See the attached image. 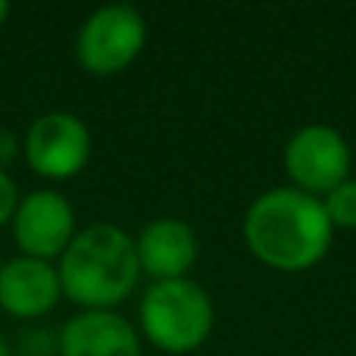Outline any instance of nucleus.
<instances>
[{
    "instance_id": "4468645a",
    "label": "nucleus",
    "mask_w": 356,
    "mask_h": 356,
    "mask_svg": "<svg viewBox=\"0 0 356 356\" xmlns=\"http://www.w3.org/2000/svg\"><path fill=\"white\" fill-rule=\"evenodd\" d=\"M6 16H10V3H6V0H0V25L6 22Z\"/></svg>"
},
{
    "instance_id": "2eb2a0df",
    "label": "nucleus",
    "mask_w": 356,
    "mask_h": 356,
    "mask_svg": "<svg viewBox=\"0 0 356 356\" xmlns=\"http://www.w3.org/2000/svg\"><path fill=\"white\" fill-rule=\"evenodd\" d=\"M0 356H10V350H6V341L0 338Z\"/></svg>"
},
{
    "instance_id": "f8f14e48",
    "label": "nucleus",
    "mask_w": 356,
    "mask_h": 356,
    "mask_svg": "<svg viewBox=\"0 0 356 356\" xmlns=\"http://www.w3.org/2000/svg\"><path fill=\"white\" fill-rule=\"evenodd\" d=\"M16 207H19V191H16V181H13V178L6 175L3 169H0V225L13 219Z\"/></svg>"
},
{
    "instance_id": "9d476101",
    "label": "nucleus",
    "mask_w": 356,
    "mask_h": 356,
    "mask_svg": "<svg viewBox=\"0 0 356 356\" xmlns=\"http://www.w3.org/2000/svg\"><path fill=\"white\" fill-rule=\"evenodd\" d=\"M63 294L60 272L47 259L16 257L0 266V307L19 319H35L56 307Z\"/></svg>"
},
{
    "instance_id": "39448f33",
    "label": "nucleus",
    "mask_w": 356,
    "mask_h": 356,
    "mask_svg": "<svg viewBox=\"0 0 356 356\" xmlns=\"http://www.w3.org/2000/svg\"><path fill=\"white\" fill-rule=\"evenodd\" d=\"M147 44V22L129 3H106L81 22L75 56L94 75H113L131 66Z\"/></svg>"
},
{
    "instance_id": "0eeeda50",
    "label": "nucleus",
    "mask_w": 356,
    "mask_h": 356,
    "mask_svg": "<svg viewBox=\"0 0 356 356\" xmlns=\"http://www.w3.org/2000/svg\"><path fill=\"white\" fill-rule=\"evenodd\" d=\"M13 238L25 257H63L75 238V209L60 191H31L13 213Z\"/></svg>"
},
{
    "instance_id": "1a4fd4ad",
    "label": "nucleus",
    "mask_w": 356,
    "mask_h": 356,
    "mask_svg": "<svg viewBox=\"0 0 356 356\" xmlns=\"http://www.w3.org/2000/svg\"><path fill=\"white\" fill-rule=\"evenodd\" d=\"M63 356H141V338L125 316L113 309H85L63 325Z\"/></svg>"
},
{
    "instance_id": "423d86ee",
    "label": "nucleus",
    "mask_w": 356,
    "mask_h": 356,
    "mask_svg": "<svg viewBox=\"0 0 356 356\" xmlns=\"http://www.w3.org/2000/svg\"><path fill=\"white\" fill-rule=\"evenodd\" d=\"M29 166L44 178H72L91 156V131L72 113H44L25 135Z\"/></svg>"
},
{
    "instance_id": "20e7f679",
    "label": "nucleus",
    "mask_w": 356,
    "mask_h": 356,
    "mask_svg": "<svg viewBox=\"0 0 356 356\" xmlns=\"http://www.w3.org/2000/svg\"><path fill=\"white\" fill-rule=\"evenodd\" d=\"M282 163L291 178V188L322 200L328 191H334L341 181L350 178L353 154L347 138L334 125L309 122L300 125L288 138L282 150Z\"/></svg>"
},
{
    "instance_id": "9b49d317",
    "label": "nucleus",
    "mask_w": 356,
    "mask_h": 356,
    "mask_svg": "<svg viewBox=\"0 0 356 356\" xmlns=\"http://www.w3.org/2000/svg\"><path fill=\"white\" fill-rule=\"evenodd\" d=\"M325 216L332 222L334 232H356V178L350 175L347 181H341L334 191H328L322 197Z\"/></svg>"
},
{
    "instance_id": "f257e3e1",
    "label": "nucleus",
    "mask_w": 356,
    "mask_h": 356,
    "mask_svg": "<svg viewBox=\"0 0 356 356\" xmlns=\"http://www.w3.org/2000/svg\"><path fill=\"white\" fill-rule=\"evenodd\" d=\"M332 241L334 228L322 200L291 184L259 194L244 213V244L269 269H313L332 250Z\"/></svg>"
},
{
    "instance_id": "7ed1b4c3",
    "label": "nucleus",
    "mask_w": 356,
    "mask_h": 356,
    "mask_svg": "<svg viewBox=\"0 0 356 356\" xmlns=\"http://www.w3.org/2000/svg\"><path fill=\"white\" fill-rule=\"evenodd\" d=\"M141 332L166 353H191L213 334L216 307L203 284L191 278L154 282L141 297Z\"/></svg>"
},
{
    "instance_id": "ddd939ff",
    "label": "nucleus",
    "mask_w": 356,
    "mask_h": 356,
    "mask_svg": "<svg viewBox=\"0 0 356 356\" xmlns=\"http://www.w3.org/2000/svg\"><path fill=\"white\" fill-rule=\"evenodd\" d=\"M13 154H16V141H13V135L0 131V169H3V163L13 160Z\"/></svg>"
},
{
    "instance_id": "6e6552de",
    "label": "nucleus",
    "mask_w": 356,
    "mask_h": 356,
    "mask_svg": "<svg viewBox=\"0 0 356 356\" xmlns=\"http://www.w3.org/2000/svg\"><path fill=\"white\" fill-rule=\"evenodd\" d=\"M135 250L141 272H147L154 282H172V278H188V272L194 269L200 241L184 219L160 216L141 228Z\"/></svg>"
},
{
    "instance_id": "f03ea898",
    "label": "nucleus",
    "mask_w": 356,
    "mask_h": 356,
    "mask_svg": "<svg viewBox=\"0 0 356 356\" xmlns=\"http://www.w3.org/2000/svg\"><path fill=\"white\" fill-rule=\"evenodd\" d=\"M56 272L69 300L85 309H113L135 291L141 278L135 238L110 222L88 225L75 232Z\"/></svg>"
}]
</instances>
